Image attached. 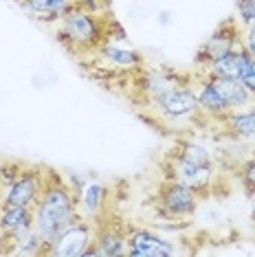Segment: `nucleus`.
I'll list each match as a JSON object with an SVG mask.
<instances>
[{
	"label": "nucleus",
	"instance_id": "obj_6",
	"mask_svg": "<svg viewBox=\"0 0 255 257\" xmlns=\"http://www.w3.org/2000/svg\"><path fill=\"white\" fill-rule=\"evenodd\" d=\"M240 46H244V42H242V33L235 29V20L229 18L216 29V33H213L205 44H202L198 62L209 64L211 66L213 62L222 60L224 55H229L231 51L240 49Z\"/></svg>",
	"mask_w": 255,
	"mask_h": 257
},
{
	"label": "nucleus",
	"instance_id": "obj_4",
	"mask_svg": "<svg viewBox=\"0 0 255 257\" xmlns=\"http://www.w3.org/2000/svg\"><path fill=\"white\" fill-rule=\"evenodd\" d=\"M156 207L167 220H185L194 215L196 207H198V198L191 187L170 180L165 187H161Z\"/></svg>",
	"mask_w": 255,
	"mask_h": 257
},
{
	"label": "nucleus",
	"instance_id": "obj_11",
	"mask_svg": "<svg viewBox=\"0 0 255 257\" xmlns=\"http://www.w3.org/2000/svg\"><path fill=\"white\" fill-rule=\"evenodd\" d=\"M97 253L101 257H117L128 253V235L119 224H101L95 229Z\"/></svg>",
	"mask_w": 255,
	"mask_h": 257
},
{
	"label": "nucleus",
	"instance_id": "obj_5",
	"mask_svg": "<svg viewBox=\"0 0 255 257\" xmlns=\"http://www.w3.org/2000/svg\"><path fill=\"white\" fill-rule=\"evenodd\" d=\"M44 185V167H25L20 176L14 180L7 191H3L0 207H14V204H33Z\"/></svg>",
	"mask_w": 255,
	"mask_h": 257
},
{
	"label": "nucleus",
	"instance_id": "obj_17",
	"mask_svg": "<svg viewBox=\"0 0 255 257\" xmlns=\"http://www.w3.org/2000/svg\"><path fill=\"white\" fill-rule=\"evenodd\" d=\"M176 159H181L185 163H191V165L198 167H211V154L207 152L202 145L191 143V141H178L176 148L172 152Z\"/></svg>",
	"mask_w": 255,
	"mask_h": 257
},
{
	"label": "nucleus",
	"instance_id": "obj_12",
	"mask_svg": "<svg viewBox=\"0 0 255 257\" xmlns=\"http://www.w3.org/2000/svg\"><path fill=\"white\" fill-rule=\"evenodd\" d=\"M209 84L220 92V97L224 99L229 110H242L251 103V92L246 90V86L242 84V79H229V77H213L209 75Z\"/></svg>",
	"mask_w": 255,
	"mask_h": 257
},
{
	"label": "nucleus",
	"instance_id": "obj_3",
	"mask_svg": "<svg viewBox=\"0 0 255 257\" xmlns=\"http://www.w3.org/2000/svg\"><path fill=\"white\" fill-rule=\"evenodd\" d=\"M95 239V229H92L90 220L77 218L71 226H66L60 235L51 244H46L42 255H55V257H82L84 250L90 246Z\"/></svg>",
	"mask_w": 255,
	"mask_h": 257
},
{
	"label": "nucleus",
	"instance_id": "obj_15",
	"mask_svg": "<svg viewBox=\"0 0 255 257\" xmlns=\"http://www.w3.org/2000/svg\"><path fill=\"white\" fill-rule=\"evenodd\" d=\"M99 49H101V55L106 57L108 62H112L114 66H121V68L141 66V55H139L135 49H130V46H119V44H112V42H103Z\"/></svg>",
	"mask_w": 255,
	"mask_h": 257
},
{
	"label": "nucleus",
	"instance_id": "obj_2",
	"mask_svg": "<svg viewBox=\"0 0 255 257\" xmlns=\"http://www.w3.org/2000/svg\"><path fill=\"white\" fill-rule=\"evenodd\" d=\"M60 40L68 49H99L106 40V31L95 14L68 7L62 14Z\"/></svg>",
	"mask_w": 255,
	"mask_h": 257
},
{
	"label": "nucleus",
	"instance_id": "obj_23",
	"mask_svg": "<svg viewBox=\"0 0 255 257\" xmlns=\"http://www.w3.org/2000/svg\"><path fill=\"white\" fill-rule=\"evenodd\" d=\"M242 84L246 86V90L251 92V95H255V73H248L244 79H242Z\"/></svg>",
	"mask_w": 255,
	"mask_h": 257
},
{
	"label": "nucleus",
	"instance_id": "obj_9",
	"mask_svg": "<svg viewBox=\"0 0 255 257\" xmlns=\"http://www.w3.org/2000/svg\"><path fill=\"white\" fill-rule=\"evenodd\" d=\"M248 73H253V55L244 46L231 51L222 60L213 62L209 66V75L213 77H229V79H244Z\"/></svg>",
	"mask_w": 255,
	"mask_h": 257
},
{
	"label": "nucleus",
	"instance_id": "obj_14",
	"mask_svg": "<svg viewBox=\"0 0 255 257\" xmlns=\"http://www.w3.org/2000/svg\"><path fill=\"white\" fill-rule=\"evenodd\" d=\"M224 121V125L235 134L237 139L255 143V108L253 110H229L227 114L218 116Z\"/></svg>",
	"mask_w": 255,
	"mask_h": 257
},
{
	"label": "nucleus",
	"instance_id": "obj_13",
	"mask_svg": "<svg viewBox=\"0 0 255 257\" xmlns=\"http://www.w3.org/2000/svg\"><path fill=\"white\" fill-rule=\"evenodd\" d=\"M33 226V204H14L0 207V231L18 233Z\"/></svg>",
	"mask_w": 255,
	"mask_h": 257
},
{
	"label": "nucleus",
	"instance_id": "obj_25",
	"mask_svg": "<svg viewBox=\"0 0 255 257\" xmlns=\"http://www.w3.org/2000/svg\"><path fill=\"white\" fill-rule=\"evenodd\" d=\"M0 198H3V187H0Z\"/></svg>",
	"mask_w": 255,
	"mask_h": 257
},
{
	"label": "nucleus",
	"instance_id": "obj_18",
	"mask_svg": "<svg viewBox=\"0 0 255 257\" xmlns=\"http://www.w3.org/2000/svg\"><path fill=\"white\" fill-rule=\"evenodd\" d=\"M103 196H106V189L99 183H88L84 187L82 207L88 220H99L101 209H103Z\"/></svg>",
	"mask_w": 255,
	"mask_h": 257
},
{
	"label": "nucleus",
	"instance_id": "obj_7",
	"mask_svg": "<svg viewBox=\"0 0 255 257\" xmlns=\"http://www.w3.org/2000/svg\"><path fill=\"white\" fill-rule=\"evenodd\" d=\"M152 101L167 116H185L198 110V95L189 86H183V84L170 86L161 95H156Z\"/></svg>",
	"mask_w": 255,
	"mask_h": 257
},
{
	"label": "nucleus",
	"instance_id": "obj_21",
	"mask_svg": "<svg viewBox=\"0 0 255 257\" xmlns=\"http://www.w3.org/2000/svg\"><path fill=\"white\" fill-rule=\"evenodd\" d=\"M240 176H242V180H244V185L248 187V189H253L255 187V159L246 161L244 165H242Z\"/></svg>",
	"mask_w": 255,
	"mask_h": 257
},
{
	"label": "nucleus",
	"instance_id": "obj_22",
	"mask_svg": "<svg viewBox=\"0 0 255 257\" xmlns=\"http://www.w3.org/2000/svg\"><path fill=\"white\" fill-rule=\"evenodd\" d=\"M244 44H246V49L251 51V55L255 57V22H251V25H246V33H244Z\"/></svg>",
	"mask_w": 255,
	"mask_h": 257
},
{
	"label": "nucleus",
	"instance_id": "obj_8",
	"mask_svg": "<svg viewBox=\"0 0 255 257\" xmlns=\"http://www.w3.org/2000/svg\"><path fill=\"white\" fill-rule=\"evenodd\" d=\"M167 178L176 180V183H183L191 187V189L198 194L202 189H209L211 185V176H213V167H198L191 165V163H185L181 159H176L174 154H170V163H167Z\"/></svg>",
	"mask_w": 255,
	"mask_h": 257
},
{
	"label": "nucleus",
	"instance_id": "obj_24",
	"mask_svg": "<svg viewBox=\"0 0 255 257\" xmlns=\"http://www.w3.org/2000/svg\"><path fill=\"white\" fill-rule=\"evenodd\" d=\"M248 200H251V207H253V218H255V187L248 191Z\"/></svg>",
	"mask_w": 255,
	"mask_h": 257
},
{
	"label": "nucleus",
	"instance_id": "obj_20",
	"mask_svg": "<svg viewBox=\"0 0 255 257\" xmlns=\"http://www.w3.org/2000/svg\"><path fill=\"white\" fill-rule=\"evenodd\" d=\"M237 18L244 25L255 22V0H237Z\"/></svg>",
	"mask_w": 255,
	"mask_h": 257
},
{
	"label": "nucleus",
	"instance_id": "obj_1",
	"mask_svg": "<svg viewBox=\"0 0 255 257\" xmlns=\"http://www.w3.org/2000/svg\"><path fill=\"white\" fill-rule=\"evenodd\" d=\"M77 218V198L53 169H44V185L33 202V226L46 244H51L60 233L71 226ZM44 253V250H42Z\"/></svg>",
	"mask_w": 255,
	"mask_h": 257
},
{
	"label": "nucleus",
	"instance_id": "obj_10",
	"mask_svg": "<svg viewBox=\"0 0 255 257\" xmlns=\"http://www.w3.org/2000/svg\"><path fill=\"white\" fill-rule=\"evenodd\" d=\"M172 244L150 231H132L128 235V255L132 257H170Z\"/></svg>",
	"mask_w": 255,
	"mask_h": 257
},
{
	"label": "nucleus",
	"instance_id": "obj_19",
	"mask_svg": "<svg viewBox=\"0 0 255 257\" xmlns=\"http://www.w3.org/2000/svg\"><path fill=\"white\" fill-rule=\"evenodd\" d=\"M25 5L33 14H51V16H62L64 11L71 7V0H25Z\"/></svg>",
	"mask_w": 255,
	"mask_h": 257
},
{
	"label": "nucleus",
	"instance_id": "obj_16",
	"mask_svg": "<svg viewBox=\"0 0 255 257\" xmlns=\"http://www.w3.org/2000/svg\"><path fill=\"white\" fill-rule=\"evenodd\" d=\"M196 95H198V110H205V112L211 114V116H222V114L229 112L224 99L220 97V92L209 84V79L202 81L200 90L196 92Z\"/></svg>",
	"mask_w": 255,
	"mask_h": 257
}]
</instances>
